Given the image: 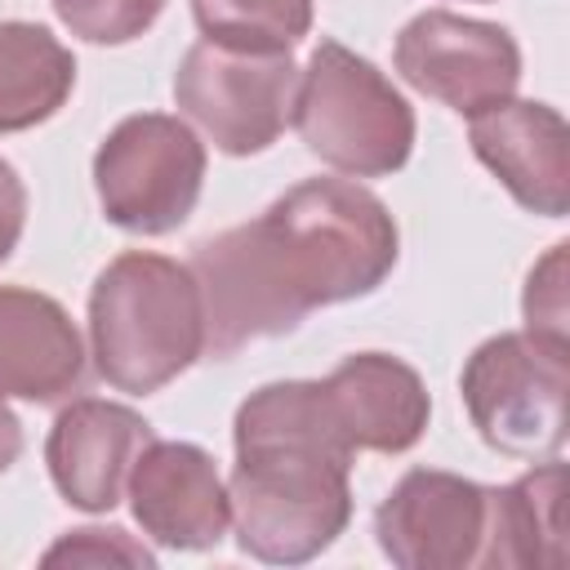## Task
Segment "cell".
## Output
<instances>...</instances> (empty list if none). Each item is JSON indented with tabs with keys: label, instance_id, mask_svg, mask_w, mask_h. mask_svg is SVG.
<instances>
[{
	"label": "cell",
	"instance_id": "d6986e66",
	"mask_svg": "<svg viewBox=\"0 0 570 570\" xmlns=\"http://www.w3.org/2000/svg\"><path fill=\"white\" fill-rule=\"evenodd\" d=\"M521 307H525V330L570 343V325H566V316H570V307H566V245H552L534 263Z\"/></svg>",
	"mask_w": 570,
	"mask_h": 570
},
{
	"label": "cell",
	"instance_id": "2e32d148",
	"mask_svg": "<svg viewBox=\"0 0 570 570\" xmlns=\"http://www.w3.org/2000/svg\"><path fill=\"white\" fill-rule=\"evenodd\" d=\"M76 85L71 49L40 22H0V134L49 120Z\"/></svg>",
	"mask_w": 570,
	"mask_h": 570
},
{
	"label": "cell",
	"instance_id": "5b68a950",
	"mask_svg": "<svg viewBox=\"0 0 570 570\" xmlns=\"http://www.w3.org/2000/svg\"><path fill=\"white\" fill-rule=\"evenodd\" d=\"M481 441L512 459H552L566 441L570 343L534 330L485 338L459 379Z\"/></svg>",
	"mask_w": 570,
	"mask_h": 570
},
{
	"label": "cell",
	"instance_id": "52a82bcc",
	"mask_svg": "<svg viewBox=\"0 0 570 570\" xmlns=\"http://www.w3.org/2000/svg\"><path fill=\"white\" fill-rule=\"evenodd\" d=\"M298 67L289 49H236L200 40L174 71V102L227 156L267 151L294 116Z\"/></svg>",
	"mask_w": 570,
	"mask_h": 570
},
{
	"label": "cell",
	"instance_id": "7a4b0ae2",
	"mask_svg": "<svg viewBox=\"0 0 570 570\" xmlns=\"http://www.w3.org/2000/svg\"><path fill=\"white\" fill-rule=\"evenodd\" d=\"M232 436L236 468L227 499L240 552L272 566L321 557L347 530V468L356 459L330 414L325 387L289 379L249 392Z\"/></svg>",
	"mask_w": 570,
	"mask_h": 570
},
{
	"label": "cell",
	"instance_id": "7c38bea8",
	"mask_svg": "<svg viewBox=\"0 0 570 570\" xmlns=\"http://www.w3.org/2000/svg\"><path fill=\"white\" fill-rule=\"evenodd\" d=\"M156 441L151 423L120 401H71L45 441V463L58 494L85 512H111L142 445Z\"/></svg>",
	"mask_w": 570,
	"mask_h": 570
},
{
	"label": "cell",
	"instance_id": "7402d4cb",
	"mask_svg": "<svg viewBox=\"0 0 570 570\" xmlns=\"http://www.w3.org/2000/svg\"><path fill=\"white\" fill-rule=\"evenodd\" d=\"M18 454H22V423L0 396V472H9L18 463Z\"/></svg>",
	"mask_w": 570,
	"mask_h": 570
},
{
	"label": "cell",
	"instance_id": "8992f818",
	"mask_svg": "<svg viewBox=\"0 0 570 570\" xmlns=\"http://www.w3.org/2000/svg\"><path fill=\"white\" fill-rule=\"evenodd\" d=\"M205 183V147L178 116H125L94 156V187L107 223L134 236H165L187 223Z\"/></svg>",
	"mask_w": 570,
	"mask_h": 570
},
{
	"label": "cell",
	"instance_id": "e0dca14e",
	"mask_svg": "<svg viewBox=\"0 0 570 570\" xmlns=\"http://www.w3.org/2000/svg\"><path fill=\"white\" fill-rule=\"evenodd\" d=\"M205 40L236 49H289L312 31V0H191Z\"/></svg>",
	"mask_w": 570,
	"mask_h": 570
},
{
	"label": "cell",
	"instance_id": "3957f363",
	"mask_svg": "<svg viewBox=\"0 0 570 570\" xmlns=\"http://www.w3.org/2000/svg\"><path fill=\"white\" fill-rule=\"evenodd\" d=\"M89 343L98 374L129 396L160 392L205 352V316L191 267L129 249L89 289Z\"/></svg>",
	"mask_w": 570,
	"mask_h": 570
},
{
	"label": "cell",
	"instance_id": "ac0fdd59",
	"mask_svg": "<svg viewBox=\"0 0 570 570\" xmlns=\"http://www.w3.org/2000/svg\"><path fill=\"white\" fill-rule=\"evenodd\" d=\"M165 0H53L62 27L89 45H129L156 18Z\"/></svg>",
	"mask_w": 570,
	"mask_h": 570
},
{
	"label": "cell",
	"instance_id": "9a60e30c",
	"mask_svg": "<svg viewBox=\"0 0 570 570\" xmlns=\"http://www.w3.org/2000/svg\"><path fill=\"white\" fill-rule=\"evenodd\" d=\"M566 548V463L548 459L503 490H490L485 543L476 566L561 570Z\"/></svg>",
	"mask_w": 570,
	"mask_h": 570
},
{
	"label": "cell",
	"instance_id": "9c48e42d",
	"mask_svg": "<svg viewBox=\"0 0 570 570\" xmlns=\"http://www.w3.org/2000/svg\"><path fill=\"white\" fill-rule=\"evenodd\" d=\"M485 512V485L454 472L414 468L379 503L374 534L383 557L401 570H463L481 561Z\"/></svg>",
	"mask_w": 570,
	"mask_h": 570
},
{
	"label": "cell",
	"instance_id": "5bb4252c",
	"mask_svg": "<svg viewBox=\"0 0 570 570\" xmlns=\"http://www.w3.org/2000/svg\"><path fill=\"white\" fill-rule=\"evenodd\" d=\"M85 383V343L67 307L49 294L0 285V396L36 405L62 401Z\"/></svg>",
	"mask_w": 570,
	"mask_h": 570
},
{
	"label": "cell",
	"instance_id": "44dd1931",
	"mask_svg": "<svg viewBox=\"0 0 570 570\" xmlns=\"http://www.w3.org/2000/svg\"><path fill=\"white\" fill-rule=\"evenodd\" d=\"M27 223V187L9 160H0V263L13 254Z\"/></svg>",
	"mask_w": 570,
	"mask_h": 570
},
{
	"label": "cell",
	"instance_id": "6da1fadb",
	"mask_svg": "<svg viewBox=\"0 0 570 570\" xmlns=\"http://www.w3.org/2000/svg\"><path fill=\"white\" fill-rule=\"evenodd\" d=\"M205 352L236 356L254 338L289 334L312 307L374 294L396 267L387 205L347 178H307L254 223L191 249Z\"/></svg>",
	"mask_w": 570,
	"mask_h": 570
},
{
	"label": "cell",
	"instance_id": "8fae6325",
	"mask_svg": "<svg viewBox=\"0 0 570 570\" xmlns=\"http://www.w3.org/2000/svg\"><path fill=\"white\" fill-rule=\"evenodd\" d=\"M476 160L512 191L517 205L543 218H566L570 205V129L557 107L503 98L468 116Z\"/></svg>",
	"mask_w": 570,
	"mask_h": 570
},
{
	"label": "cell",
	"instance_id": "ba28073f",
	"mask_svg": "<svg viewBox=\"0 0 570 570\" xmlns=\"http://www.w3.org/2000/svg\"><path fill=\"white\" fill-rule=\"evenodd\" d=\"M392 58L405 85L454 107L459 116H476L512 98L521 80L517 40L494 22H476L450 9H428L410 18L396 36Z\"/></svg>",
	"mask_w": 570,
	"mask_h": 570
},
{
	"label": "cell",
	"instance_id": "30bf717a",
	"mask_svg": "<svg viewBox=\"0 0 570 570\" xmlns=\"http://www.w3.org/2000/svg\"><path fill=\"white\" fill-rule=\"evenodd\" d=\"M129 508L147 539L178 552L214 548L232 525V499L214 459L191 441H147L129 468Z\"/></svg>",
	"mask_w": 570,
	"mask_h": 570
},
{
	"label": "cell",
	"instance_id": "ffe728a7",
	"mask_svg": "<svg viewBox=\"0 0 570 570\" xmlns=\"http://www.w3.org/2000/svg\"><path fill=\"white\" fill-rule=\"evenodd\" d=\"M156 566V557L134 543L125 530H98V525H85V530H71L67 539H58L49 552H45V566Z\"/></svg>",
	"mask_w": 570,
	"mask_h": 570
},
{
	"label": "cell",
	"instance_id": "4fadbf2b",
	"mask_svg": "<svg viewBox=\"0 0 570 570\" xmlns=\"http://www.w3.org/2000/svg\"><path fill=\"white\" fill-rule=\"evenodd\" d=\"M330 414L352 450H379V454H401L419 445L428 432V387L423 379L387 356V352H356L347 356L330 379H321Z\"/></svg>",
	"mask_w": 570,
	"mask_h": 570
},
{
	"label": "cell",
	"instance_id": "277c9868",
	"mask_svg": "<svg viewBox=\"0 0 570 570\" xmlns=\"http://www.w3.org/2000/svg\"><path fill=\"white\" fill-rule=\"evenodd\" d=\"M289 120L312 156L352 178L396 174L414 151V107L370 58L338 40L312 49Z\"/></svg>",
	"mask_w": 570,
	"mask_h": 570
}]
</instances>
